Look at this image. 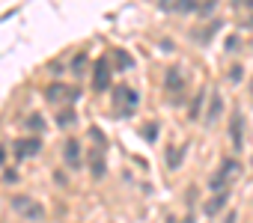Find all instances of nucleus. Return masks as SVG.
I'll use <instances>...</instances> for the list:
<instances>
[{
  "mask_svg": "<svg viewBox=\"0 0 253 223\" xmlns=\"http://www.w3.org/2000/svg\"><path fill=\"white\" fill-rule=\"evenodd\" d=\"M238 170H241V167H238V161H232V158H223V161H220V167H217V173L209 179V187H211L214 193L226 190V185H229V182L238 176Z\"/></svg>",
  "mask_w": 253,
  "mask_h": 223,
  "instance_id": "f257e3e1",
  "label": "nucleus"
},
{
  "mask_svg": "<svg viewBox=\"0 0 253 223\" xmlns=\"http://www.w3.org/2000/svg\"><path fill=\"white\" fill-rule=\"evenodd\" d=\"M113 104H116V110L122 116H131V110L140 104V95L134 92V89H128V86H116V92H113Z\"/></svg>",
  "mask_w": 253,
  "mask_h": 223,
  "instance_id": "f03ea898",
  "label": "nucleus"
},
{
  "mask_svg": "<svg viewBox=\"0 0 253 223\" xmlns=\"http://www.w3.org/2000/svg\"><path fill=\"white\" fill-rule=\"evenodd\" d=\"M110 86V66H107V57H98L95 60V69H92V89H107Z\"/></svg>",
  "mask_w": 253,
  "mask_h": 223,
  "instance_id": "7ed1b4c3",
  "label": "nucleus"
},
{
  "mask_svg": "<svg viewBox=\"0 0 253 223\" xmlns=\"http://www.w3.org/2000/svg\"><path fill=\"white\" fill-rule=\"evenodd\" d=\"M229 137H232L235 152H241V149H244V116H241V113L232 116V122H229Z\"/></svg>",
  "mask_w": 253,
  "mask_h": 223,
  "instance_id": "20e7f679",
  "label": "nucleus"
},
{
  "mask_svg": "<svg viewBox=\"0 0 253 223\" xmlns=\"http://www.w3.org/2000/svg\"><path fill=\"white\" fill-rule=\"evenodd\" d=\"M39 152H42V140L39 137H27V140H18L15 143V155L18 158H33Z\"/></svg>",
  "mask_w": 253,
  "mask_h": 223,
  "instance_id": "39448f33",
  "label": "nucleus"
},
{
  "mask_svg": "<svg viewBox=\"0 0 253 223\" xmlns=\"http://www.w3.org/2000/svg\"><path fill=\"white\" fill-rule=\"evenodd\" d=\"M226 202H229V190H220V193H214V196L203 205V214H206V217H214V214H217Z\"/></svg>",
  "mask_w": 253,
  "mask_h": 223,
  "instance_id": "423d86ee",
  "label": "nucleus"
},
{
  "mask_svg": "<svg viewBox=\"0 0 253 223\" xmlns=\"http://www.w3.org/2000/svg\"><path fill=\"white\" fill-rule=\"evenodd\" d=\"M89 173H92L95 179H101V176L107 173V164H104V146H95V152H92V158H89Z\"/></svg>",
  "mask_w": 253,
  "mask_h": 223,
  "instance_id": "0eeeda50",
  "label": "nucleus"
},
{
  "mask_svg": "<svg viewBox=\"0 0 253 223\" xmlns=\"http://www.w3.org/2000/svg\"><path fill=\"white\" fill-rule=\"evenodd\" d=\"M63 158L69 161V167H81V143L78 140H69L63 146Z\"/></svg>",
  "mask_w": 253,
  "mask_h": 223,
  "instance_id": "6e6552de",
  "label": "nucleus"
},
{
  "mask_svg": "<svg viewBox=\"0 0 253 223\" xmlns=\"http://www.w3.org/2000/svg\"><path fill=\"white\" fill-rule=\"evenodd\" d=\"M220 113H223V98H220V95H211L209 110H206V122H209V125H211V122H217V119H220Z\"/></svg>",
  "mask_w": 253,
  "mask_h": 223,
  "instance_id": "1a4fd4ad",
  "label": "nucleus"
},
{
  "mask_svg": "<svg viewBox=\"0 0 253 223\" xmlns=\"http://www.w3.org/2000/svg\"><path fill=\"white\" fill-rule=\"evenodd\" d=\"M164 86H167L170 92H179V89L185 86V74H182L179 69H170V72H167V77H164Z\"/></svg>",
  "mask_w": 253,
  "mask_h": 223,
  "instance_id": "9d476101",
  "label": "nucleus"
},
{
  "mask_svg": "<svg viewBox=\"0 0 253 223\" xmlns=\"http://www.w3.org/2000/svg\"><path fill=\"white\" fill-rule=\"evenodd\" d=\"M69 95H75V92H69L66 83H51V86L45 89V98H48V101H60V98H69Z\"/></svg>",
  "mask_w": 253,
  "mask_h": 223,
  "instance_id": "9b49d317",
  "label": "nucleus"
},
{
  "mask_svg": "<svg viewBox=\"0 0 253 223\" xmlns=\"http://www.w3.org/2000/svg\"><path fill=\"white\" fill-rule=\"evenodd\" d=\"M182 155H185V146L167 149V167H170V170H179V167H182Z\"/></svg>",
  "mask_w": 253,
  "mask_h": 223,
  "instance_id": "f8f14e48",
  "label": "nucleus"
},
{
  "mask_svg": "<svg viewBox=\"0 0 253 223\" xmlns=\"http://www.w3.org/2000/svg\"><path fill=\"white\" fill-rule=\"evenodd\" d=\"M24 217H27V220H42V217H45V205H39V202H30V205L24 208Z\"/></svg>",
  "mask_w": 253,
  "mask_h": 223,
  "instance_id": "ddd939ff",
  "label": "nucleus"
},
{
  "mask_svg": "<svg viewBox=\"0 0 253 223\" xmlns=\"http://www.w3.org/2000/svg\"><path fill=\"white\" fill-rule=\"evenodd\" d=\"M72 72H75L78 77H84V74H86V54H78V57L72 60Z\"/></svg>",
  "mask_w": 253,
  "mask_h": 223,
  "instance_id": "4468645a",
  "label": "nucleus"
},
{
  "mask_svg": "<svg viewBox=\"0 0 253 223\" xmlns=\"http://www.w3.org/2000/svg\"><path fill=\"white\" fill-rule=\"evenodd\" d=\"M57 125H75V110H60V116H57Z\"/></svg>",
  "mask_w": 253,
  "mask_h": 223,
  "instance_id": "2eb2a0df",
  "label": "nucleus"
},
{
  "mask_svg": "<svg viewBox=\"0 0 253 223\" xmlns=\"http://www.w3.org/2000/svg\"><path fill=\"white\" fill-rule=\"evenodd\" d=\"M116 63H119V69H131L134 66V60L125 54V51H116Z\"/></svg>",
  "mask_w": 253,
  "mask_h": 223,
  "instance_id": "dca6fc26",
  "label": "nucleus"
},
{
  "mask_svg": "<svg viewBox=\"0 0 253 223\" xmlns=\"http://www.w3.org/2000/svg\"><path fill=\"white\" fill-rule=\"evenodd\" d=\"M27 128H30V131H42V128H45V119H42V116H36V113H33V116H30V119H27Z\"/></svg>",
  "mask_w": 253,
  "mask_h": 223,
  "instance_id": "f3484780",
  "label": "nucleus"
},
{
  "mask_svg": "<svg viewBox=\"0 0 253 223\" xmlns=\"http://www.w3.org/2000/svg\"><path fill=\"white\" fill-rule=\"evenodd\" d=\"M30 202H33V199H30V196H15V199H12V208H15V211H21V214H24V208H27V205H30Z\"/></svg>",
  "mask_w": 253,
  "mask_h": 223,
  "instance_id": "a211bd4d",
  "label": "nucleus"
},
{
  "mask_svg": "<svg viewBox=\"0 0 253 223\" xmlns=\"http://www.w3.org/2000/svg\"><path fill=\"white\" fill-rule=\"evenodd\" d=\"M143 137H146V140H155V137H158V122H149V125L143 128Z\"/></svg>",
  "mask_w": 253,
  "mask_h": 223,
  "instance_id": "6ab92c4d",
  "label": "nucleus"
},
{
  "mask_svg": "<svg viewBox=\"0 0 253 223\" xmlns=\"http://www.w3.org/2000/svg\"><path fill=\"white\" fill-rule=\"evenodd\" d=\"M241 77H244V69H241V66H232V72H229V80H232V83H241Z\"/></svg>",
  "mask_w": 253,
  "mask_h": 223,
  "instance_id": "aec40b11",
  "label": "nucleus"
},
{
  "mask_svg": "<svg viewBox=\"0 0 253 223\" xmlns=\"http://www.w3.org/2000/svg\"><path fill=\"white\" fill-rule=\"evenodd\" d=\"M203 98H206L203 92H200V95L194 98V104H191V116H197V113H200V107H203Z\"/></svg>",
  "mask_w": 253,
  "mask_h": 223,
  "instance_id": "412c9836",
  "label": "nucleus"
},
{
  "mask_svg": "<svg viewBox=\"0 0 253 223\" xmlns=\"http://www.w3.org/2000/svg\"><path fill=\"white\" fill-rule=\"evenodd\" d=\"M197 12H200V15H211V12H214V3H200Z\"/></svg>",
  "mask_w": 253,
  "mask_h": 223,
  "instance_id": "4be33fe9",
  "label": "nucleus"
},
{
  "mask_svg": "<svg viewBox=\"0 0 253 223\" xmlns=\"http://www.w3.org/2000/svg\"><path fill=\"white\" fill-rule=\"evenodd\" d=\"M235 48H238V36H229L226 39V51H235Z\"/></svg>",
  "mask_w": 253,
  "mask_h": 223,
  "instance_id": "5701e85b",
  "label": "nucleus"
},
{
  "mask_svg": "<svg viewBox=\"0 0 253 223\" xmlns=\"http://www.w3.org/2000/svg\"><path fill=\"white\" fill-rule=\"evenodd\" d=\"M3 182H6V185H15V182H18V173H12V170H9V173L3 176Z\"/></svg>",
  "mask_w": 253,
  "mask_h": 223,
  "instance_id": "b1692460",
  "label": "nucleus"
},
{
  "mask_svg": "<svg viewBox=\"0 0 253 223\" xmlns=\"http://www.w3.org/2000/svg\"><path fill=\"white\" fill-rule=\"evenodd\" d=\"M223 223H235V214H226V220Z\"/></svg>",
  "mask_w": 253,
  "mask_h": 223,
  "instance_id": "393cba45",
  "label": "nucleus"
},
{
  "mask_svg": "<svg viewBox=\"0 0 253 223\" xmlns=\"http://www.w3.org/2000/svg\"><path fill=\"white\" fill-rule=\"evenodd\" d=\"M6 161V149H0V164H3Z\"/></svg>",
  "mask_w": 253,
  "mask_h": 223,
  "instance_id": "a878e982",
  "label": "nucleus"
},
{
  "mask_svg": "<svg viewBox=\"0 0 253 223\" xmlns=\"http://www.w3.org/2000/svg\"><path fill=\"white\" fill-rule=\"evenodd\" d=\"M167 223H176V220H173V217H167Z\"/></svg>",
  "mask_w": 253,
  "mask_h": 223,
  "instance_id": "bb28decb",
  "label": "nucleus"
}]
</instances>
